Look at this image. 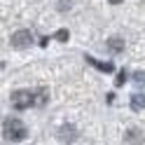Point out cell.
Returning <instances> with one entry per match:
<instances>
[{"mask_svg":"<svg viewBox=\"0 0 145 145\" xmlns=\"http://www.w3.org/2000/svg\"><path fill=\"white\" fill-rule=\"evenodd\" d=\"M33 44V35H31V31H16V33H12V47H31Z\"/></svg>","mask_w":145,"mask_h":145,"instance_id":"cell-3","label":"cell"},{"mask_svg":"<svg viewBox=\"0 0 145 145\" xmlns=\"http://www.w3.org/2000/svg\"><path fill=\"white\" fill-rule=\"evenodd\" d=\"M10 101H12V108H16V110L35 108V94L33 91H26V89H16V91H12Z\"/></svg>","mask_w":145,"mask_h":145,"instance_id":"cell-2","label":"cell"},{"mask_svg":"<svg viewBox=\"0 0 145 145\" xmlns=\"http://www.w3.org/2000/svg\"><path fill=\"white\" fill-rule=\"evenodd\" d=\"M87 61L91 63V66H96L98 70H103V72H112V70H115V66H112V63H105V61H96L94 56H87Z\"/></svg>","mask_w":145,"mask_h":145,"instance_id":"cell-5","label":"cell"},{"mask_svg":"<svg viewBox=\"0 0 145 145\" xmlns=\"http://www.w3.org/2000/svg\"><path fill=\"white\" fill-rule=\"evenodd\" d=\"M124 80H126V72L122 70V72H120V77H117V84H122V82H124Z\"/></svg>","mask_w":145,"mask_h":145,"instance_id":"cell-12","label":"cell"},{"mask_svg":"<svg viewBox=\"0 0 145 145\" xmlns=\"http://www.w3.org/2000/svg\"><path fill=\"white\" fill-rule=\"evenodd\" d=\"M131 108L133 110H143L145 108V94H133L131 96Z\"/></svg>","mask_w":145,"mask_h":145,"instance_id":"cell-7","label":"cell"},{"mask_svg":"<svg viewBox=\"0 0 145 145\" xmlns=\"http://www.w3.org/2000/svg\"><path fill=\"white\" fill-rule=\"evenodd\" d=\"M108 49H110L112 54L124 52V40L122 38H110V40H108Z\"/></svg>","mask_w":145,"mask_h":145,"instance_id":"cell-6","label":"cell"},{"mask_svg":"<svg viewBox=\"0 0 145 145\" xmlns=\"http://www.w3.org/2000/svg\"><path fill=\"white\" fill-rule=\"evenodd\" d=\"M140 140H143V133H140V131H136V129H129V131H126V143H129V145L140 143Z\"/></svg>","mask_w":145,"mask_h":145,"instance_id":"cell-8","label":"cell"},{"mask_svg":"<svg viewBox=\"0 0 145 145\" xmlns=\"http://www.w3.org/2000/svg\"><path fill=\"white\" fill-rule=\"evenodd\" d=\"M59 138L66 140V143H72V140L77 138V129H75L72 124H63L61 129H59Z\"/></svg>","mask_w":145,"mask_h":145,"instance_id":"cell-4","label":"cell"},{"mask_svg":"<svg viewBox=\"0 0 145 145\" xmlns=\"http://www.w3.org/2000/svg\"><path fill=\"white\" fill-rule=\"evenodd\" d=\"M108 3H112V5H120V3H122V0H108Z\"/></svg>","mask_w":145,"mask_h":145,"instance_id":"cell-13","label":"cell"},{"mask_svg":"<svg viewBox=\"0 0 145 145\" xmlns=\"http://www.w3.org/2000/svg\"><path fill=\"white\" fill-rule=\"evenodd\" d=\"M70 7V0H63V3H59V10H68Z\"/></svg>","mask_w":145,"mask_h":145,"instance_id":"cell-11","label":"cell"},{"mask_svg":"<svg viewBox=\"0 0 145 145\" xmlns=\"http://www.w3.org/2000/svg\"><path fill=\"white\" fill-rule=\"evenodd\" d=\"M3 136H5L7 140L16 143V140H24L26 136H28V131H26L24 122H19L16 117H7L5 124H3Z\"/></svg>","mask_w":145,"mask_h":145,"instance_id":"cell-1","label":"cell"},{"mask_svg":"<svg viewBox=\"0 0 145 145\" xmlns=\"http://www.w3.org/2000/svg\"><path fill=\"white\" fill-rule=\"evenodd\" d=\"M54 38H56L59 42H66V40H68V31L61 28V31H56V35H54Z\"/></svg>","mask_w":145,"mask_h":145,"instance_id":"cell-10","label":"cell"},{"mask_svg":"<svg viewBox=\"0 0 145 145\" xmlns=\"http://www.w3.org/2000/svg\"><path fill=\"white\" fill-rule=\"evenodd\" d=\"M33 94H35V108H42L47 103V91H44V89H38V91H33Z\"/></svg>","mask_w":145,"mask_h":145,"instance_id":"cell-9","label":"cell"}]
</instances>
